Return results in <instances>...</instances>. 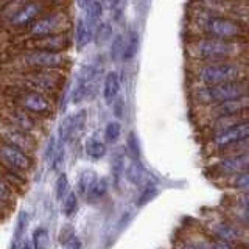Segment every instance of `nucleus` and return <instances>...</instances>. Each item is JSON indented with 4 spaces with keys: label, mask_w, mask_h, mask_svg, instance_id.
I'll use <instances>...</instances> for the list:
<instances>
[{
    "label": "nucleus",
    "mask_w": 249,
    "mask_h": 249,
    "mask_svg": "<svg viewBox=\"0 0 249 249\" xmlns=\"http://www.w3.org/2000/svg\"><path fill=\"white\" fill-rule=\"evenodd\" d=\"M70 62L67 53L45 52L22 49L11 59L13 72H27V70H44V72H66Z\"/></svg>",
    "instance_id": "1"
},
{
    "label": "nucleus",
    "mask_w": 249,
    "mask_h": 249,
    "mask_svg": "<svg viewBox=\"0 0 249 249\" xmlns=\"http://www.w3.org/2000/svg\"><path fill=\"white\" fill-rule=\"evenodd\" d=\"M64 83V72H44V70H27V72H11L6 76L5 86L35 90L54 97Z\"/></svg>",
    "instance_id": "2"
},
{
    "label": "nucleus",
    "mask_w": 249,
    "mask_h": 249,
    "mask_svg": "<svg viewBox=\"0 0 249 249\" xmlns=\"http://www.w3.org/2000/svg\"><path fill=\"white\" fill-rule=\"evenodd\" d=\"M2 98L10 101V103L19 106L23 111L30 112L31 115L37 117V119L45 120L50 119L54 114V101L52 97L45 95L41 92L27 90L20 88H14V86H5L2 89Z\"/></svg>",
    "instance_id": "3"
},
{
    "label": "nucleus",
    "mask_w": 249,
    "mask_h": 249,
    "mask_svg": "<svg viewBox=\"0 0 249 249\" xmlns=\"http://www.w3.org/2000/svg\"><path fill=\"white\" fill-rule=\"evenodd\" d=\"M243 50L240 42H233L231 39L218 37H201L195 39L187 45V52L192 58L201 61H221L238 54Z\"/></svg>",
    "instance_id": "4"
},
{
    "label": "nucleus",
    "mask_w": 249,
    "mask_h": 249,
    "mask_svg": "<svg viewBox=\"0 0 249 249\" xmlns=\"http://www.w3.org/2000/svg\"><path fill=\"white\" fill-rule=\"evenodd\" d=\"M248 93H249V81L240 80V81L201 86V88L195 89L193 98L199 105L213 106V105H220L229 100L245 97Z\"/></svg>",
    "instance_id": "5"
},
{
    "label": "nucleus",
    "mask_w": 249,
    "mask_h": 249,
    "mask_svg": "<svg viewBox=\"0 0 249 249\" xmlns=\"http://www.w3.org/2000/svg\"><path fill=\"white\" fill-rule=\"evenodd\" d=\"M248 69L231 61H212L195 69V78L202 84H220L246 80Z\"/></svg>",
    "instance_id": "6"
},
{
    "label": "nucleus",
    "mask_w": 249,
    "mask_h": 249,
    "mask_svg": "<svg viewBox=\"0 0 249 249\" xmlns=\"http://www.w3.org/2000/svg\"><path fill=\"white\" fill-rule=\"evenodd\" d=\"M72 20L66 10L62 8H56V10H49L42 16L31 22L30 25L22 30L23 39H35V37H42L49 35H58V33H67Z\"/></svg>",
    "instance_id": "7"
},
{
    "label": "nucleus",
    "mask_w": 249,
    "mask_h": 249,
    "mask_svg": "<svg viewBox=\"0 0 249 249\" xmlns=\"http://www.w3.org/2000/svg\"><path fill=\"white\" fill-rule=\"evenodd\" d=\"M0 119L3 122L13 124V126L19 128L22 131L28 132V134L39 139L42 132V120L37 117L31 115L30 112L23 111L19 106H16L6 100H0Z\"/></svg>",
    "instance_id": "8"
},
{
    "label": "nucleus",
    "mask_w": 249,
    "mask_h": 249,
    "mask_svg": "<svg viewBox=\"0 0 249 249\" xmlns=\"http://www.w3.org/2000/svg\"><path fill=\"white\" fill-rule=\"evenodd\" d=\"M199 27L206 35L210 37L218 39H233V37H243L246 35V30L238 22L232 20L223 16H201Z\"/></svg>",
    "instance_id": "9"
},
{
    "label": "nucleus",
    "mask_w": 249,
    "mask_h": 249,
    "mask_svg": "<svg viewBox=\"0 0 249 249\" xmlns=\"http://www.w3.org/2000/svg\"><path fill=\"white\" fill-rule=\"evenodd\" d=\"M249 137V119L233 123L231 126L224 128L223 131L213 134L210 140V148L215 151H228L229 148L238 145Z\"/></svg>",
    "instance_id": "10"
},
{
    "label": "nucleus",
    "mask_w": 249,
    "mask_h": 249,
    "mask_svg": "<svg viewBox=\"0 0 249 249\" xmlns=\"http://www.w3.org/2000/svg\"><path fill=\"white\" fill-rule=\"evenodd\" d=\"M52 8L47 5L45 0H23V3L19 6V10L14 16L6 22V25L11 30H25L31 22H35L39 16H42Z\"/></svg>",
    "instance_id": "11"
},
{
    "label": "nucleus",
    "mask_w": 249,
    "mask_h": 249,
    "mask_svg": "<svg viewBox=\"0 0 249 249\" xmlns=\"http://www.w3.org/2000/svg\"><path fill=\"white\" fill-rule=\"evenodd\" d=\"M0 165L18 170L28 176V173L35 167V160L31 154L25 153L18 146L5 143L0 140Z\"/></svg>",
    "instance_id": "12"
},
{
    "label": "nucleus",
    "mask_w": 249,
    "mask_h": 249,
    "mask_svg": "<svg viewBox=\"0 0 249 249\" xmlns=\"http://www.w3.org/2000/svg\"><path fill=\"white\" fill-rule=\"evenodd\" d=\"M0 140L5 143L18 146L31 156L37 150V139L35 136L13 126V124L3 122L2 119H0Z\"/></svg>",
    "instance_id": "13"
},
{
    "label": "nucleus",
    "mask_w": 249,
    "mask_h": 249,
    "mask_svg": "<svg viewBox=\"0 0 249 249\" xmlns=\"http://www.w3.org/2000/svg\"><path fill=\"white\" fill-rule=\"evenodd\" d=\"M22 49H33V50H45V52H56V53H67L72 47V39L69 33H58L49 35L35 39H23Z\"/></svg>",
    "instance_id": "14"
},
{
    "label": "nucleus",
    "mask_w": 249,
    "mask_h": 249,
    "mask_svg": "<svg viewBox=\"0 0 249 249\" xmlns=\"http://www.w3.org/2000/svg\"><path fill=\"white\" fill-rule=\"evenodd\" d=\"M210 170L213 175L221 178H231L243 173V171H249V153H233L224 156V158L218 159L210 167Z\"/></svg>",
    "instance_id": "15"
},
{
    "label": "nucleus",
    "mask_w": 249,
    "mask_h": 249,
    "mask_svg": "<svg viewBox=\"0 0 249 249\" xmlns=\"http://www.w3.org/2000/svg\"><path fill=\"white\" fill-rule=\"evenodd\" d=\"M86 122H88V111L86 109H80V111H76L73 114L66 115L59 123L58 140L64 145L67 142H73L84 131Z\"/></svg>",
    "instance_id": "16"
},
{
    "label": "nucleus",
    "mask_w": 249,
    "mask_h": 249,
    "mask_svg": "<svg viewBox=\"0 0 249 249\" xmlns=\"http://www.w3.org/2000/svg\"><path fill=\"white\" fill-rule=\"evenodd\" d=\"M249 111V93L245 97H240L235 100H229L224 101L220 105H213L210 106L209 114L212 115V119H221V117H228L233 114H240V112H246Z\"/></svg>",
    "instance_id": "17"
},
{
    "label": "nucleus",
    "mask_w": 249,
    "mask_h": 249,
    "mask_svg": "<svg viewBox=\"0 0 249 249\" xmlns=\"http://www.w3.org/2000/svg\"><path fill=\"white\" fill-rule=\"evenodd\" d=\"M92 35H93V28L89 23L84 19H78L75 23V33H73V42L78 52H83L92 42Z\"/></svg>",
    "instance_id": "18"
},
{
    "label": "nucleus",
    "mask_w": 249,
    "mask_h": 249,
    "mask_svg": "<svg viewBox=\"0 0 249 249\" xmlns=\"http://www.w3.org/2000/svg\"><path fill=\"white\" fill-rule=\"evenodd\" d=\"M103 98H105V103L106 105H114L115 98L119 97V92H120V78L117 72H107L105 75V80H103Z\"/></svg>",
    "instance_id": "19"
},
{
    "label": "nucleus",
    "mask_w": 249,
    "mask_h": 249,
    "mask_svg": "<svg viewBox=\"0 0 249 249\" xmlns=\"http://www.w3.org/2000/svg\"><path fill=\"white\" fill-rule=\"evenodd\" d=\"M210 231L213 232V237L226 240V241H231V243L241 240V232H240V229L235 228L233 224L228 223V221L213 223L212 226H210Z\"/></svg>",
    "instance_id": "20"
},
{
    "label": "nucleus",
    "mask_w": 249,
    "mask_h": 249,
    "mask_svg": "<svg viewBox=\"0 0 249 249\" xmlns=\"http://www.w3.org/2000/svg\"><path fill=\"white\" fill-rule=\"evenodd\" d=\"M114 37V28L111 22H100L98 25L93 28V35H92V42L103 47L107 42H111Z\"/></svg>",
    "instance_id": "21"
},
{
    "label": "nucleus",
    "mask_w": 249,
    "mask_h": 249,
    "mask_svg": "<svg viewBox=\"0 0 249 249\" xmlns=\"http://www.w3.org/2000/svg\"><path fill=\"white\" fill-rule=\"evenodd\" d=\"M107 189H109V179L106 176L97 178L95 182H93L92 187L89 189L88 195H86V199H88V202H90V204L98 202L100 199L105 198V195L107 193Z\"/></svg>",
    "instance_id": "22"
},
{
    "label": "nucleus",
    "mask_w": 249,
    "mask_h": 249,
    "mask_svg": "<svg viewBox=\"0 0 249 249\" xmlns=\"http://www.w3.org/2000/svg\"><path fill=\"white\" fill-rule=\"evenodd\" d=\"M103 11L105 8L101 5L100 0H92V2L86 6V18L84 20L89 23L92 28H95L98 23L101 22V18H103Z\"/></svg>",
    "instance_id": "23"
},
{
    "label": "nucleus",
    "mask_w": 249,
    "mask_h": 249,
    "mask_svg": "<svg viewBox=\"0 0 249 249\" xmlns=\"http://www.w3.org/2000/svg\"><path fill=\"white\" fill-rule=\"evenodd\" d=\"M84 151H86V154H88L90 159L98 160L101 158H105V154H106V145L101 142V140H98L95 137H90V139L86 140Z\"/></svg>",
    "instance_id": "24"
},
{
    "label": "nucleus",
    "mask_w": 249,
    "mask_h": 249,
    "mask_svg": "<svg viewBox=\"0 0 249 249\" xmlns=\"http://www.w3.org/2000/svg\"><path fill=\"white\" fill-rule=\"evenodd\" d=\"M97 173L93 170H84L83 173L80 175V178H78V184H76V190L78 193L81 195V196H86L89 192V189L92 187V184L95 182L97 179Z\"/></svg>",
    "instance_id": "25"
},
{
    "label": "nucleus",
    "mask_w": 249,
    "mask_h": 249,
    "mask_svg": "<svg viewBox=\"0 0 249 249\" xmlns=\"http://www.w3.org/2000/svg\"><path fill=\"white\" fill-rule=\"evenodd\" d=\"M143 176H145V171H143L142 165H140L137 159H134L129 163V167L126 168L128 181L132 182V184H136V185H140L143 182Z\"/></svg>",
    "instance_id": "26"
},
{
    "label": "nucleus",
    "mask_w": 249,
    "mask_h": 249,
    "mask_svg": "<svg viewBox=\"0 0 249 249\" xmlns=\"http://www.w3.org/2000/svg\"><path fill=\"white\" fill-rule=\"evenodd\" d=\"M139 50V35L136 31H131L128 36V41H124V50H123V56L122 59L129 61L136 56V53Z\"/></svg>",
    "instance_id": "27"
},
{
    "label": "nucleus",
    "mask_w": 249,
    "mask_h": 249,
    "mask_svg": "<svg viewBox=\"0 0 249 249\" xmlns=\"http://www.w3.org/2000/svg\"><path fill=\"white\" fill-rule=\"evenodd\" d=\"M18 196L19 195L14 192L13 187L8 184L2 176H0V202H5V204H8V206H13Z\"/></svg>",
    "instance_id": "28"
},
{
    "label": "nucleus",
    "mask_w": 249,
    "mask_h": 249,
    "mask_svg": "<svg viewBox=\"0 0 249 249\" xmlns=\"http://www.w3.org/2000/svg\"><path fill=\"white\" fill-rule=\"evenodd\" d=\"M229 179V187L237 192H249V171H243V173L231 176Z\"/></svg>",
    "instance_id": "29"
},
{
    "label": "nucleus",
    "mask_w": 249,
    "mask_h": 249,
    "mask_svg": "<svg viewBox=\"0 0 249 249\" xmlns=\"http://www.w3.org/2000/svg\"><path fill=\"white\" fill-rule=\"evenodd\" d=\"M31 245L33 249H47L49 246V232L44 228H37L33 232V237H31Z\"/></svg>",
    "instance_id": "30"
},
{
    "label": "nucleus",
    "mask_w": 249,
    "mask_h": 249,
    "mask_svg": "<svg viewBox=\"0 0 249 249\" xmlns=\"http://www.w3.org/2000/svg\"><path fill=\"white\" fill-rule=\"evenodd\" d=\"M123 50H124V36L123 35H117L112 37L111 41V59L112 61H119L123 56Z\"/></svg>",
    "instance_id": "31"
},
{
    "label": "nucleus",
    "mask_w": 249,
    "mask_h": 249,
    "mask_svg": "<svg viewBox=\"0 0 249 249\" xmlns=\"http://www.w3.org/2000/svg\"><path fill=\"white\" fill-rule=\"evenodd\" d=\"M122 134V124L119 122H109L105 128V140L106 143H115Z\"/></svg>",
    "instance_id": "32"
},
{
    "label": "nucleus",
    "mask_w": 249,
    "mask_h": 249,
    "mask_svg": "<svg viewBox=\"0 0 249 249\" xmlns=\"http://www.w3.org/2000/svg\"><path fill=\"white\" fill-rule=\"evenodd\" d=\"M69 179L66 175H59L56 179V185H54V195H56L58 201H64V198L69 195Z\"/></svg>",
    "instance_id": "33"
},
{
    "label": "nucleus",
    "mask_w": 249,
    "mask_h": 249,
    "mask_svg": "<svg viewBox=\"0 0 249 249\" xmlns=\"http://www.w3.org/2000/svg\"><path fill=\"white\" fill-rule=\"evenodd\" d=\"M78 209V198L73 192H69V195L62 201V212L66 216H72Z\"/></svg>",
    "instance_id": "34"
},
{
    "label": "nucleus",
    "mask_w": 249,
    "mask_h": 249,
    "mask_svg": "<svg viewBox=\"0 0 249 249\" xmlns=\"http://www.w3.org/2000/svg\"><path fill=\"white\" fill-rule=\"evenodd\" d=\"M124 170V159L122 154H115L112 159V179H114V185L119 187L120 182V176L122 171Z\"/></svg>",
    "instance_id": "35"
},
{
    "label": "nucleus",
    "mask_w": 249,
    "mask_h": 249,
    "mask_svg": "<svg viewBox=\"0 0 249 249\" xmlns=\"http://www.w3.org/2000/svg\"><path fill=\"white\" fill-rule=\"evenodd\" d=\"M27 223H28V220H27V213H25V212H22V213L19 215V221H18V224H16L14 238H13V249H14L16 246H19V245H20V238H22V235H23V231H25V228H27Z\"/></svg>",
    "instance_id": "36"
},
{
    "label": "nucleus",
    "mask_w": 249,
    "mask_h": 249,
    "mask_svg": "<svg viewBox=\"0 0 249 249\" xmlns=\"http://www.w3.org/2000/svg\"><path fill=\"white\" fill-rule=\"evenodd\" d=\"M233 202L237 209L249 212V192H238V195L233 196Z\"/></svg>",
    "instance_id": "37"
},
{
    "label": "nucleus",
    "mask_w": 249,
    "mask_h": 249,
    "mask_svg": "<svg viewBox=\"0 0 249 249\" xmlns=\"http://www.w3.org/2000/svg\"><path fill=\"white\" fill-rule=\"evenodd\" d=\"M210 249H237V248L233 243H231V241L213 237V238H210Z\"/></svg>",
    "instance_id": "38"
},
{
    "label": "nucleus",
    "mask_w": 249,
    "mask_h": 249,
    "mask_svg": "<svg viewBox=\"0 0 249 249\" xmlns=\"http://www.w3.org/2000/svg\"><path fill=\"white\" fill-rule=\"evenodd\" d=\"M56 145H58V142H56V139H54V137H52L49 140V143H47L45 160H47V163H49V165H52V160L54 158V153H56Z\"/></svg>",
    "instance_id": "39"
},
{
    "label": "nucleus",
    "mask_w": 249,
    "mask_h": 249,
    "mask_svg": "<svg viewBox=\"0 0 249 249\" xmlns=\"http://www.w3.org/2000/svg\"><path fill=\"white\" fill-rule=\"evenodd\" d=\"M101 5L109 11H119L120 6L124 5V0H101Z\"/></svg>",
    "instance_id": "40"
},
{
    "label": "nucleus",
    "mask_w": 249,
    "mask_h": 249,
    "mask_svg": "<svg viewBox=\"0 0 249 249\" xmlns=\"http://www.w3.org/2000/svg\"><path fill=\"white\" fill-rule=\"evenodd\" d=\"M70 238H73V228L67 224V226H64V228H62V231L59 233V243L64 245L66 241H69Z\"/></svg>",
    "instance_id": "41"
},
{
    "label": "nucleus",
    "mask_w": 249,
    "mask_h": 249,
    "mask_svg": "<svg viewBox=\"0 0 249 249\" xmlns=\"http://www.w3.org/2000/svg\"><path fill=\"white\" fill-rule=\"evenodd\" d=\"M62 249H81V241L78 238H70L69 241H66L64 245H62Z\"/></svg>",
    "instance_id": "42"
},
{
    "label": "nucleus",
    "mask_w": 249,
    "mask_h": 249,
    "mask_svg": "<svg viewBox=\"0 0 249 249\" xmlns=\"http://www.w3.org/2000/svg\"><path fill=\"white\" fill-rule=\"evenodd\" d=\"M175 249H201L198 248L196 245L193 243V241H187V240H182V241H179V243L176 245Z\"/></svg>",
    "instance_id": "43"
},
{
    "label": "nucleus",
    "mask_w": 249,
    "mask_h": 249,
    "mask_svg": "<svg viewBox=\"0 0 249 249\" xmlns=\"http://www.w3.org/2000/svg\"><path fill=\"white\" fill-rule=\"evenodd\" d=\"M114 114H115V117H122L123 115V101L122 100L117 101L115 109H114Z\"/></svg>",
    "instance_id": "44"
},
{
    "label": "nucleus",
    "mask_w": 249,
    "mask_h": 249,
    "mask_svg": "<svg viewBox=\"0 0 249 249\" xmlns=\"http://www.w3.org/2000/svg\"><path fill=\"white\" fill-rule=\"evenodd\" d=\"M6 207H8V204L0 202V220H3V218L6 216V213H10V210H8Z\"/></svg>",
    "instance_id": "45"
},
{
    "label": "nucleus",
    "mask_w": 249,
    "mask_h": 249,
    "mask_svg": "<svg viewBox=\"0 0 249 249\" xmlns=\"http://www.w3.org/2000/svg\"><path fill=\"white\" fill-rule=\"evenodd\" d=\"M19 249H33V245H31V240L23 241L22 245H19Z\"/></svg>",
    "instance_id": "46"
},
{
    "label": "nucleus",
    "mask_w": 249,
    "mask_h": 249,
    "mask_svg": "<svg viewBox=\"0 0 249 249\" xmlns=\"http://www.w3.org/2000/svg\"><path fill=\"white\" fill-rule=\"evenodd\" d=\"M76 2H78V5H80L81 8H86V6H88L92 2V0H76Z\"/></svg>",
    "instance_id": "47"
},
{
    "label": "nucleus",
    "mask_w": 249,
    "mask_h": 249,
    "mask_svg": "<svg viewBox=\"0 0 249 249\" xmlns=\"http://www.w3.org/2000/svg\"><path fill=\"white\" fill-rule=\"evenodd\" d=\"M218 2H231L232 3V2H238V0H218Z\"/></svg>",
    "instance_id": "48"
}]
</instances>
